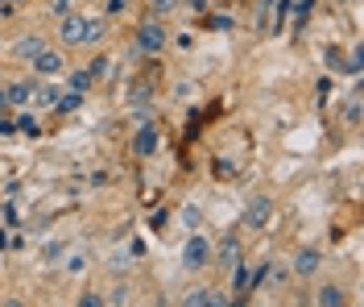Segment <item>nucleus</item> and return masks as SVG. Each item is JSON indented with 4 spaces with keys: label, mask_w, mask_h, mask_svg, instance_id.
<instances>
[{
    "label": "nucleus",
    "mask_w": 364,
    "mask_h": 307,
    "mask_svg": "<svg viewBox=\"0 0 364 307\" xmlns=\"http://www.w3.org/2000/svg\"><path fill=\"white\" fill-rule=\"evenodd\" d=\"M211 261H215V266H224V270H232L236 261H245V245H240V236L228 233L220 245H211Z\"/></svg>",
    "instance_id": "39448f33"
},
{
    "label": "nucleus",
    "mask_w": 364,
    "mask_h": 307,
    "mask_svg": "<svg viewBox=\"0 0 364 307\" xmlns=\"http://www.w3.org/2000/svg\"><path fill=\"white\" fill-rule=\"evenodd\" d=\"M315 303L318 307H343V303H348V295H343L336 283H327V286H318V291H315Z\"/></svg>",
    "instance_id": "2eb2a0df"
},
{
    "label": "nucleus",
    "mask_w": 364,
    "mask_h": 307,
    "mask_svg": "<svg viewBox=\"0 0 364 307\" xmlns=\"http://www.w3.org/2000/svg\"><path fill=\"white\" fill-rule=\"evenodd\" d=\"M327 67H331V71H348V63H343V54H336V50L327 54Z\"/></svg>",
    "instance_id": "bb28decb"
},
{
    "label": "nucleus",
    "mask_w": 364,
    "mask_h": 307,
    "mask_svg": "<svg viewBox=\"0 0 364 307\" xmlns=\"http://www.w3.org/2000/svg\"><path fill=\"white\" fill-rule=\"evenodd\" d=\"M182 303H186V307H224L228 295L211 291V286H195V291H186V295H182Z\"/></svg>",
    "instance_id": "1a4fd4ad"
},
{
    "label": "nucleus",
    "mask_w": 364,
    "mask_h": 307,
    "mask_svg": "<svg viewBox=\"0 0 364 307\" xmlns=\"http://www.w3.org/2000/svg\"><path fill=\"white\" fill-rule=\"evenodd\" d=\"M133 154L136 158H154V154H158V129H154V125H141V129H136Z\"/></svg>",
    "instance_id": "9b49d317"
},
{
    "label": "nucleus",
    "mask_w": 364,
    "mask_h": 307,
    "mask_svg": "<svg viewBox=\"0 0 364 307\" xmlns=\"http://www.w3.org/2000/svg\"><path fill=\"white\" fill-rule=\"evenodd\" d=\"M182 224H186V229H191V233H195V229H199V224H203V212H199V208H195V204H191V208H182Z\"/></svg>",
    "instance_id": "aec40b11"
},
{
    "label": "nucleus",
    "mask_w": 364,
    "mask_h": 307,
    "mask_svg": "<svg viewBox=\"0 0 364 307\" xmlns=\"http://www.w3.org/2000/svg\"><path fill=\"white\" fill-rule=\"evenodd\" d=\"M83 29H87V17L70 9V13L58 17V42L63 46H83Z\"/></svg>",
    "instance_id": "20e7f679"
},
{
    "label": "nucleus",
    "mask_w": 364,
    "mask_h": 307,
    "mask_svg": "<svg viewBox=\"0 0 364 307\" xmlns=\"http://www.w3.org/2000/svg\"><path fill=\"white\" fill-rule=\"evenodd\" d=\"M33 83H38V79H25V83H9V88H4V92H9V104H13V108H29Z\"/></svg>",
    "instance_id": "4468645a"
},
{
    "label": "nucleus",
    "mask_w": 364,
    "mask_h": 307,
    "mask_svg": "<svg viewBox=\"0 0 364 307\" xmlns=\"http://www.w3.org/2000/svg\"><path fill=\"white\" fill-rule=\"evenodd\" d=\"M79 307H108V295H95V291H87V295H79Z\"/></svg>",
    "instance_id": "5701e85b"
},
{
    "label": "nucleus",
    "mask_w": 364,
    "mask_h": 307,
    "mask_svg": "<svg viewBox=\"0 0 364 307\" xmlns=\"http://www.w3.org/2000/svg\"><path fill=\"white\" fill-rule=\"evenodd\" d=\"M9 4H13V9H21V4H29V0H9Z\"/></svg>",
    "instance_id": "c85d7f7f"
},
{
    "label": "nucleus",
    "mask_w": 364,
    "mask_h": 307,
    "mask_svg": "<svg viewBox=\"0 0 364 307\" xmlns=\"http://www.w3.org/2000/svg\"><path fill=\"white\" fill-rule=\"evenodd\" d=\"M108 38V17H87V29H83V46H100Z\"/></svg>",
    "instance_id": "ddd939ff"
},
{
    "label": "nucleus",
    "mask_w": 364,
    "mask_h": 307,
    "mask_svg": "<svg viewBox=\"0 0 364 307\" xmlns=\"http://www.w3.org/2000/svg\"><path fill=\"white\" fill-rule=\"evenodd\" d=\"M83 100H87L83 92H70V88H67V92L58 95V104H54V108H58V113H79V108H83Z\"/></svg>",
    "instance_id": "a211bd4d"
},
{
    "label": "nucleus",
    "mask_w": 364,
    "mask_h": 307,
    "mask_svg": "<svg viewBox=\"0 0 364 307\" xmlns=\"http://www.w3.org/2000/svg\"><path fill=\"white\" fill-rule=\"evenodd\" d=\"M318 266H323V254H318V249H298L294 261H290V274L311 279V274H318Z\"/></svg>",
    "instance_id": "6e6552de"
},
{
    "label": "nucleus",
    "mask_w": 364,
    "mask_h": 307,
    "mask_svg": "<svg viewBox=\"0 0 364 307\" xmlns=\"http://www.w3.org/2000/svg\"><path fill=\"white\" fill-rule=\"evenodd\" d=\"M58 95H63V88H54V83H33L29 108H33V113H46V108H54V104H58Z\"/></svg>",
    "instance_id": "9d476101"
},
{
    "label": "nucleus",
    "mask_w": 364,
    "mask_h": 307,
    "mask_svg": "<svg viewBox=\"0 0 364 307\" xmlns=\"http://www.w3.org/2000/svg\"><path fill=\"white\" fill-rule=\"evenodd\" d=\"M228 274H232V291H236V299L252 295V274H249V266H245V261H236Z\"/></svg>",
    "instance_id": "f8f14e48"
},
{
    "label": "nucleus",
    "mask_w": 364,
    "mask_h": 307,
    "mask_svg": "<svg viewBox=\"0 0 364 307\" xmlns=\"http://www.w3.org/2000/svg\"><path fill=\"white\" fill-rule=\"evenodd\" d=\"M203 25L207 29H215V33H224V29H232L236 21H232V17H211V21H203Z\"/></svg>",
    "instance_id": "a878e982"
},
{
    "label": "nucleus",
    "mask_w": 364,
    "mask_h": 307,
    "mask_svg": "<svg viewBox=\"0 0 364 307\" xmlns=\"http://www.w3.org/2000/svg\"><path fill=\"white\" fill-rule=\"evenodd\" d=\"M46 46H50V42H46L42 33H21V38L13 42V58H17V63H33Z\"/></svg>",
    "instance_id": "0eeeda50"
},
{
    "label": "nucleus",
    "mask_w": 364,
    "mask_h": 307,
    "mask_svg": "<svg viewBox=\"0 0 364 307\" xmlns=\"http://www.w3.org/2000/svg\"><path fill=\"white\" fill-rule=\"evenodd\" d=\"M182 266H186V270H203V266H211V241H207L199 229L186 236V245H182Z\"/></svg>",
    "instance_id": "f03ea898"
},
{
    "label": "nucleus",
    "mask_w": 364,
    "mask_h": 307,
    "mask_svg": "<svg viewBox=\"0 0 364 307\" xmlns=\"http://www.w3.org/2000/svg\"><path fill=\"white\" fill-rule=\"evenodd\" d=\"M87 71L95 75V79H108V75H112V58H104V54H100V58H95V63H91Z\"/></svg>",
    "instance_id": "412c9836"
},
{
    "label": "nucleus",
    "mask_w": 364,
    "mask_h": 307,
    "mask_svg": "<svg viewBox=\"0 0 364 307\" xmlns=\"http://www.w3.org/2000/svg\"><path fill=\"white\" fill-rule=\"evenodd\" d=\"M129 100H133V104H145V100H149V83H133Z\"/></svg>",
    "instance_id": "393cba45"
},
{
    "label": "nucleus",
    "mask_w": 364,
    "mask_h": 307,
    "mask_svg": "<svg viewBox=\"0 0 364 307\" xmlns=\"http://www.w3.org/2000/svg\"><path fill=\"white\" fill-rule=\"evenodd\" d=\"M29 67H33V75H38V79H54V75H63V71H67V58H63V50L46 46L42 54H38V58L29 63Z\"/></svg>",
    "instance_id": "423d86ee"
},
{
    "label": "nucleus",
    "mask_w": 364,
    "mask_h": 307,
    "mask_svg": "<svg viewBox=\"0 0 364 307\" xmlns=\"http://www.w3.org/2000/svg\"><path fill=\"white\" fill-rule=\"evenodd\" d=\"M166 42H170V29L161 25V17H145L133 33V54H161Z\"/></svg>",
    "instance_id": "f257e3e1"
},
{
    "label": "nucleus",
    "mask_w": 364,
    "mask_h": 307,
    "mask_svg": "<svg viewBox=\"0 0 364 307\" xmlns=\"http://www.w3.org/2000/svg\"><path fill=\"white\" fill-rule=\"evenodd\" d=\"M348 71H352V75H360V71H364V50H360V46L348 54Z\"/></svg>",
    "instance_id": "b1692460"
},
{
    "label": "nucleus",
    "mask_w": 364,
    "mask_h": 307,
    "mask_svg": "<svg viewBox=\"0 0 364 307\" xmlns=\"http://www.w3.org/2000/svg\"><path fill=\"white\" fill-rule=\"evenodd\" d=\"M343 120H348V125H352V129H356V125H360V95H352V100H348V104H343Z\"/></svg>",
    "instance_id": "6ab92c4d"
},
{
    "label": "nucleus",
    "mask_w": 364,
    "mask_h": 307,
    "mask_svg": "<svg viewBox=\"0 0 364 307\" xmlns=\"http://www.w3.org/2000/svg\"><path fill=\"white\" fill-rule=\"evenodd\" d=\"M273 220V199L269 195H257V199H249V208H245V216H240V224L249 229V233H265Z\"/></svg>",
    "instance_id": "7ed1b4c3"
},
{
    "label": "nucleus",
    "mask_w": 364,
    "mask_h": 307,
    "mask_svg": "<svg viewBox=\"0 0 364 307\" xmlns=\"http://www.w3.org/2000/svg\"><path fill=\"white\" fill-rule=\"evenodd\" d=\"M182 0H149V9H154V17H166V13H174Z\"/></svg>",
    "instance_id": "4be33fe9"
},
{
    "label": "nucleus",
    "mask_w": 364,
    "mask_h": 307,
    "mask_svg": "<svg viewBox=\"0 0 364 307\" xmlns=\"http://www.w3.org/2000/svg\"><path fill=\"white\" fill-rule=\"evenodd\" d=\"M9 108H13V104H9V92H0V117H4Z\"/></svg>",
    "instance_id": "cd10ccee"
},
{
    "label": "nucleus",
    "mask_w": 364,
    "mask_h": 307,
    "mask_svg": "<svg viewBox=\"0 0 364 307\" xmlns=\"http://www.w3.org/2000/svg\"><path fill=\"white\" fill-rule=\"evenodd\" d=\"M91 88H95V75H91L87 67H75V71H70V92H83V95H87Z\"/></svg>",
    "instance_id": "f3484780"
},
{
    "label": "nucleus",
    "mask_w": 364,
    "mask_h": 307,
    "mask_svg": "<svg viewBox=\"0 0 364 307\" xmlns=\"http://www.w3.org/2000/svg\"><path fill=\"white\" fill-rule=\"evenodd\" d=\"M17 125V133H25V137H42V120H38V113H29V108H21V117L13 120Z\"/></svg>",
    "instance_id": "dca6fc26"
}]
</instances>
